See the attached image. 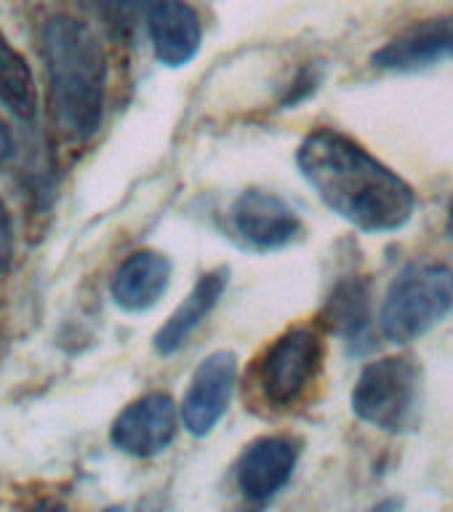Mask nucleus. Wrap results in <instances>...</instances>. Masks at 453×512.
<instances>
[{
  "instance_id": "1",
  "label": "nucleus",
  "mask_w": 453,
  "mask_h": 512,
  "mask_svg": "<svg viewBox=\"0 0 453 512\" xmlns=\"http://www.w3.org/2000/svg\"><path fill=\"white\" fill-rule=\"evenodd\" d=\"M296 166L318 198L360 232H395L416 211L414 187L336 128L307 134L296 150Z\"/></svg>"
},
{
  "instance_id": "2",
  "label": "nucleus",
  "mask_w": 453,
  "mask_h": 512,
  "mask_svg": "<svg viewBox=\"0 0 453 512\" xmlns=\"http://www.w3.org/2000/svg\"><path fill=\"white\" fill-rule=\"evenodd\" d=\"M51 99L59 123L72 139H91L104 118L107 59L88 24L72 16H51L43 30Z\"/></svg>"
},
{
  "instance_id": "3",
  "label": "nucleus",
  "mask_w": 453,
  "mask_h": 512,
  "mask_svg": "<svg viewBox=\"0 0 453 512\" xmlns=\"http://www.w3.org/2000/svg\"><path fill=\"white\" fill-rule=\"evenodd\" d=\"M453 310V270L443 262L403 267L384 294L379 328L392 344H411Z\"/></svg>"
},
{
  "instance_id": "4",
  "label": "nucleus",
  "mask_w": 453,
  "mask_h": 512,
  "mask_svg": "<svg viewBox=\"0 0 453 512\" xmlns=\"http://www.w3.org/2000/svg\"><path fill=\"white\" fill-rule=\"evenodd\" d=\"M326 363V342L320 328L296 323L272 339L254 360L251 376L262 400L272 408L299 406L318 384Z\"/></svg>"
},
{
  "instance_id": "5",
  "label": "nucleus",
  "mask_w": 453,
  "mask_h": 512,
  "mask_svg": "<svg viewBox=\"0 0 453 512\" xmlns=\"http://www.w3.org/2000/svg\"><path fill=\"white\" fill-rule=\"evenodd\" d=\"M422 368L406 355L371 360L352 390V414L382 432H408L419 416Z\"/></svg>"
},
{
  "instance_id": "6",
  "label": "nucleus",
  "mask_w": 453,
  "mask_h": 512,
  "mask_svg": "<svg viewBox=\"0 0 453 512\" xmlns=\"http://www.w3.org/2000/svg\"><path fill=\"white\" fill-rule=\"evenodd\" d=\"M235 238L251 251H280L302 238L304 224L291 203L267 190H243L230 206Z\"/></svg>"
},
{
  "instance_id": "7",
  "label": "nucleus",
  "mask_w": 453,
  "mask_h": 512,
  "mask_svg": "<svg viewBox=\"0 0 453 512\" xmlns=\"http://www.w3.org/2000/svg\"><path fill=\"white\" fill-rule=\"evenodd\" d=\"M179 406L166 392H147L131 400L110 427L112 446L136 459L166 451L179 432Z\"/></svg>"
},
{
  "instance_id": "8",
  "label": "nucleus",
  "mask_w": 453,
  "mask_h": 512,
  "mask_svg": "<svg viewBox=\"0 0 453 512\" xmlns=\"http://www.w3.org/2000/svg\"><path fill=\"white\" fill-rule=\"evenodd\" d=\"M302 440L291 435H264L251 440L235 462V486L254 504H267L294 478Z\"/></svg>"
},
{
  "instance_id": "9",
  "label": "nucleus",
  "mask_w": 453,
  "mask_h": 512,
  "mask_svg": "<svg viewBox=\"0 0 453 512\" xmlns=\"http://www.w3.org/2000/svg\"><path fill=\"white\" fill-rule=\"evenodd\" d=\"M235 387H238V358L227 350L211 352L195 368L179 406L187 432L195 438H206L227 414Z\"/></svg>"
},
{
  "instance_id": "10",
  "label": "nucleus",
  "mask_w": 453,
  "mask_h": 512,
  "mask_svg": "<svg viewBox=\"0 0 453 512\" xmlns=\"http://www.w3.org/2000/svg\"><path fill=\"white\" fill-rule=\"evenodd\" d=\"M443 59H453V16L411 24L374 54L376 67L392 72L422 70Z\"/></svg>"
},
{
  "instance_id": "11",
  "label": "nucleus",
  "mask_w": 453,
  "mask_h": 512,
  "mask_svg": "<svg viewBox=\"0 0 453 512\" xmlns=\"http://www.w3.org/2000/svg\"><path fill=\"white\" fill-rule=\"evenodd\" d=\"M152 51L166 67H184L192 62L203 43V27L195 8L184 0H163L147 14Z\"/></svg>"
},
{
  "instance_id": "12",
  "label": "nucleus",
  "mask_w": 453,
  "mask_h": 512,
  "mask_svg": "<svg viewBox=\"0 0 453 512\" xmlns=\"http://www.w3.org/2000/svg\"><path fill=\"white\" fill-rule=\"evenodd\" d=\"M171 283V262L158 251H136L112 278V299L120 310L147 312L160 302Z\"/></svg>"
},
{
  "instance_id": "13",
  "label": "nucleus",
  "mask_w": 453,
  "mask_h": 512,
  "mask_svg": "<svg viewBox=\"0 0 453 512\" xmlns=\"http://www.w3.org/2000/svg\"><path fill=\"white\" fill-rule=\"evenodd\" d=\"M227 283H230V270L227 267H216V270L200 275L190 294L184 296V302L168 315L166 323L155 334V339H152L155 350L160 355H174L176 350H182L192 331L214 312V307L227 291Z\"/></svg>"
},
{
  "instance_id": "14",
  "label": "nucleus",
  "mask_w": 453,
  "mask_h": 512,
  "mask_svg": "<svg viewBox=\"0 0 453 512\" xmlns=\"http://www.w3.org/2000/svg\"><path fill=\"white\" fill-rule=\"evenodd\" d=\"M323 323L350 344H358L371 326V286L363 275L342 278L331 288L323 307Z\"/></svg>"
},
{
  "instance_id": "15",
  "label": "nucleus",
  "mask_w": 453,
  "mask_h": 512,
  "mask_svg": "<svg viewBox=\"0 0 453 512\" xmlns=\"http://www.w3.org/2000/svg\"><path fill=\"white\" fill-rule=\"evenodd\" d=\"M0 104L16 118L30 120L38 110V91L27 59L0 32Z\"/></svg>"
},
{
  "instance_id": "16",
  "label": "nucleus",
  "mask_w": 453,
  "mask_h": 512,
  "mask_svg": "<svg viewBox=\"0 0 453 512\" xmlns=\"http://www.w3.org/2000/svg\"><path fill=\"white\" fill-rule=\"evenodd\" d=\"M11 254H14V230H11L6 206L0 200V270H6V264L11 262Z\"/></svg>"
},
{
  "instance_id": "17",
  "label": "nucleus",
  "mask_w": 453,
  "mask_h": 512,
  "mask_svg": "<svg viewBox=\"0 0 453 512\" xmlns=\"http://www.w3.org/2000/svg\"><path fill=\"white\" fill-rule=\"evenodd\" d=\"M91 3H94L96 8H102L107 16H112V14L123 16L128 8H131V6H128V0H91Z\"/></svg>"
},
{
  "instance_id": "18",
  "label": "nucleus",
  "mask_w": 453,
  "mask_h": 512,
  "mask_svg": "<svg viewBox=\"0 0 453 512\" xmlns=\"http://www.w3.org/2000/svg\"><path fill=\"white\" fill-rule=\"evenodd\" d=\"M11 150H14V139H11V131H8L6 123L0 120V160H6Z\"/></svg>"
},
{
  "instance_id": "19",
  "label": "nucleus",
  "mask_w": 453,
  "mask_h": 512,
  "mask_svg": "<svg viewBox=\"0 0 453 512\" xmlns=\"http://www.w3.org/2000/svg\"><path fill=\"white\" fill-rule=\"evenodd\" d=\"M27 512H67V507L62 502H56V499H40Z\"/></svg>"
},
{
  "instance_id": "20",
  "label": "nucleus",
  "mask_w": 453,
  "mask_h": 512,
  "mask_svg": "<svg viewBox=\"0 0 453 512\" xmlns=\"http://www.w3.org/2000/svg\"><path fill=\"white\" fill-rule=\"evenodd\" d=\"M400 507H403V502L395 499V496H390V499H382V502L374 504V507L366 512H400Z\"/></svg>"
},
{
  "instance_id": "21",
  "label": "nucleus",
  "mask_w": 453,
  "mask_h": 512,
  "mask_svg": "<svg viewBox=\"0 0 453 512\" xmlns=\"http://www.w3.org/2000/svg\"><path fill=\"white\" fill-rule=\"evenodd\" d=\"M160 3H163V0H128V6L139 8V11H147V14H150L155 6H160Z\"/></svg>"
},
{
  "instance_id": "22",
  "label": "nucleus",
  "mask_w": 453,
  "mask_h": 512,
  "mask_svg": "<svg viewBox=\"0 0 453 512\" xmlns=\"http://www.w3.org/2000/svg\"><path fill=\"white\" fill-rule=\"evenodd\" d=\"M446 232H448V238L453 240V206L448 208V219H446Z\"/></svg>"
},
{
  "instance_id": "23",
  "label": "nucleus",
  "mask_w": 453,
  "mask_h": 512,
  "mask_svg": "<svg viewBox=\"0 0 453 512\" xmlns=\"http://www.w3.org/2000/svg\"><path fill=\"white\" fill-rule=\"evenodd\" d=\"M136 512H160V510L152 502H147V504H142V507H139V510H136Z\"/></svg>"
},
{
  "instance_id": "24",
  "label": "nucleus",
  "mask_w": 453,
  "mask_h": 512,
  "mask_svg": "<svg viewBox=\"0 0 453 512\" xmlns=\"http://www.w3.org/2000/svg\"><path fill=\"white\" fill-rule=\"evenodd\" d=\"M104 512H123V507H118V504H115V507H107Z\"/></svg>"
}]
</instances>
